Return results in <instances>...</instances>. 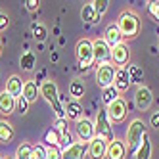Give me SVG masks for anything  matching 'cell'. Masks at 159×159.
Returning <instances> with one entry per match:
<instances>
[{"label":"cell","instance_id":"cell-1","mask_svg":"<svg viewBox=\"0 0 159 159\" xmlns=\"http://www.w3.org/2000/svg\"><path fill=\"white\" fill-rule=\"evenodd\" d=\"M117 27H119V31H121L123 37L132 39V37L138 35V31H140V17L136 16L132 10H125V12L119 16Z\"/></svg>","mask_w":159,"mask_h":159},{"label":"cell","instance_id":"cell-2","mask_svg":"<svg viewBox=\"0 0 159 159\" xmlns=\"http://www.w3.org/2000/svg\"><path fill=\"white\" fill-rule=\"evenodd\" d=\"M144 134H146V129H144V123L140 119H134L130 125H129V130H127V153H136L138 152V148L144 140Z\"/></svg>","mask_w":159,"mask_h":159},{"label":"cell","instance_id":"cell-3","mask_svg":"<svg viewBox=\"0 0 159 159\" xmlns=\"http://www.w3.org/2000/svg\"><path fill=\"white\" fill-rule=\"evenodd\" d=\"M94 130H96V136L104 138L106 142H113V127H111V121H109V115H107V109H100L98 111V117H96V123H94Z\"/></svg>","mask_w":159,"mask_h":159},{"label":"cell","instance_id":"cell-4","mask_svg":"<svg viewBox=\"0 0 159 159\" xmlns=\"http://www.w3.org/2000/svg\"><path fill=\"white\" fill-rule=\"evenodd\" d=\"M77 60L83 69H88L90 65H94V48L90 40L83 39L77 42Z\"/></svg>","mask_w":159,"mask_h":159},{"label":"cell","instance_id":"cell-5","mask_svg":"<svg viewBox=\"0 0 159 159\" xmlns=\"http://www.w3.org/2000/svg\"><path fill=\"white\" fill-rule=\"evenodd\" d=\"M115 73H117V69H115V67H113L109 61L98 65V69H96V83H98V86H102V88L113 86V81H115Z\"/></svg>","mask_w":159,"mask_h":159},{"label":"cell","instance_id":"cell-6","mask_svg":"<svg viewBox=\"0 0 159 159\" xmlns=\"http://www.w3.org/2000/svg\"><path fill=\"white\" fill-rule=\"evenodd\" d=\"M92 48H94V63L102 65V63H107L111 58V48L107 46V42L104 39H98L92 42Z\"/></svg>","mask_w":159,"mask_h":159},{"label":"cell","instance_id":"cell-7","mask_svg":"<svg viewBox=\"0 0 159 159\" xmlns=\"http://www.w3.org/2000/svg\"><path fill=\"white\" fill-rule=\"evenodd\" d=\"M107 144L104 138H100V136H94L92 140L88 142V155L92 159H104L106 157V152H107Z\"/></svg>","mask_w":159,"mask_h":159},{"label":"cell","instance_id":"cell-8","mask_svg":"<svg viewBox=\"0 0 159 159\" xmlns=\"http://www.w3.org/2000/svg\"><path fill=\"white\" fill-rule=\"evenodd\" d=\"M153 102V96H152V90L148 86H140L138 90H136V96H134V104L136 107H138L140 111H148Z\"/></svg>","mask_w":159,"mask_h":159},{"label":"cell","instance_id":"cell-9","mask_svg":"<svg viewBox=\"0 0 159 159\" xmlns=\"http://www.w3.org/2000/svg\"><path fill=\"white\" fill-rule=\"evenodd\" d=\"M107 115H109V121L111 123H119L127 117V102L125 100H115L113 104L107 107Z\"/></svg>","mask_w":159,"mask_h":159},{"label":"cell","instance_id":"cell-10","mask_svg":"<svg viewBox=\"0 0 159 159\" xmlns=\"http://www.w3.org/2000/svg\"><path fill=\"white\" fill-rule=\"evenodd\" d=\"M77 136L81 138V142L88 144L90 140L96 136V130H94V125L90 123L88 119H81L77 121Z\"/></svg>","mask_w":159,"mask_h":159},{"label":"cell","instance_id":"cell-11","mask_svg":"<svg viewBox=\"0 0 159 159\" xmlns=\"http://www.w3.org/2000/svg\"><path fill=\"white\" fill-rule=\"evenodd\" d=\"M88 153V144L84 142H75L71 148L61 152V159H84Z\"/></svg>","mask_w":159,"mask_h":159},{"label":"cell","instance_id":"cell-12","mask_svg":"<svg viewBox=\"0 0 159 159\" xmlns=\"http://www.w3.org/2000/svg\"><path fill=\"white\" fill-rule=\"evenodd\" d=\"M107 159H125L127 157V144L121 140H113L107 144V152H106Z\"/></svg>","mask_w":159,"mask_h":159},{"label":"cell","instance_id":"cell-13","mask_svg":"<svg viewBox=\"0 0 159 159\" xmlns=\"http://www.w3.org/2000/svg\"><path fill=\"white\" fill-rule=\"evenodd\" d=\"M132 83V79H130V73L127 67H119L117 73H115V81H113V86H115L119 92H125V90H129Z\"/></svg>","mask_w":159,"mask_h":159},{"label":"cell","instance_id":"cell-14","mask_svg":"<svg viewBox=\"0 0 159 159\" xmlns=\"http://www.w3.org/2000/svg\"><path fill=\"white\" fill-rule=\"evenodd\" d=\"M111 58H113V63L117 65H127L129 63V58H130V50L127 44H117L115 48H111Z\"/></svg>","mask_w":159,"mask_h":159},{"label":"cell","instance_id":"cell-15","mask_svg":"<svg viewBox=\"0 0 159 159\" xmlns=\"http://www.w3.org/2000/svg\"><path fill=\"white\" fill-rule=\"evenodd\" d=\"M104 40L107 42V46H109V48H115L117 44H121L123 35H121V31H119L117 23H111V25L106 27V39H104Z\"/></svg>","mask_w":159,"mask_h":159},{"label":"cell","instance_id":"cell-16","mask_svg":"<svg viewBox=\"0 0 159 159\" xmlns=\"http://www.w3.org/2000/svg\"><path fill=\"white\" fill-rule=\"evenodd\" d=\"M16 109V98L12 94H8L6 90L0 92V113L2 115H10V113H14Z\"/></svg>","mask_w":159,"mask_h":159},{"label":"cell","instance_id":"cell-17","mask_svg":"<svg viewBox=\"0 0 159 159\" xmlns=\"http://www.w3.org/2000/svg\"><path fill=\"white\" fill-rule=\"evenodd\" d=\"M58 86H56V83L52 81H44L40 84V96H44V100L48 102V104H52L54 100H58Z\"/></svg>","mask_w":159,"mask_h":159},{"label":"cell","instance_id":"cell-18","mask_svg":"<svg viewBox=\"0 0 159 159\" xmlns=\"http://www.w3.org/2000/svg\"><path fill=\"white\" fill-rule=\"evenodd\" d=\"M39 94H40V86H39L35 81H27V83L23 84V92H21V96H23V98L29 102V104L37 102Z\"/></svg>","mask_w":159,"mask_h":159},{"label":"cell","instance_id":"cell-19","mask_svg":"<svg viewBox=\"0 0 159 159\" xmlns=\"http://www.w3.org/2000/svg\"><path fill=\"white\" fill-rule=\"evenodd\" d=\"M23 84L25 83H21V79L17 75H12L8 79V83H6V92L12 94L14 98H17V96H21V92H23Z\"/></svg>","mask_w":159,"mask_h":159},{"label":"cell","instance_id":"cell-20","mask_svg":"<svg viewBox=\"0 0 159 159\" xmlns=\"http://www.w3.org/2000/svg\"><path fill=\"white\" fill-rule=\"evenodd\" d=\"M81 17H83L84 23H98L102 16L96 14V10H94L92 2H90V4H84V6H83V10H81Z\"/></svg>","mask_w":159,"mask_h":159},{"label":"cell","instance_id":"cell-21","mask_svg":"<svg viewBox=\"0 0 159 159\" xmlns=\"http://www.w3.org/2000/svg\"><path fill=\"white\" fill-rule=\"evenodd\" d=\"M65 117L67 119H73V121H81L83 117V107L79 102H69L65 106Z\"/></svg>","mask_w":159,"mask_h":159},{"label":"cell","instance_id":"cell-22","mask_svg":"<svg viewBox=\"0 0 159 159\" xmlns=\"http://www.w3.org/2000/svg\"><path fill=\"white\" fill-rule=\"evenodd\" d=\"M134 155H136V159H150V155H152V144H150V136H148V132L144 134V140H142L138 152H136Z\"/></svg>","mask_w":159,"mask_h":159},{"label":"cell","instance_id":"cell-23","mask_svg":"<svg viewBox=\"0 0 159 159\" xmlns=\"http://www.w3.org/2000/svg\"><path fill=\"white\" fill-rule=\"evenodd\" d=\"M12 138H14V127L8 121H0V142L10 144Z\"/></svg>","mask_w":159,"mask_h":159},{"label":"cell","instance_id":"cell-24","mask_svg":"<svg viewBox=\"0 0 159 159\" xmlns=\"http://www.w3.org/2000/svg\"><path fill=\"white\" fill-rule=\"evenodd\" d=\"M19 65H21L23 71H33L35 65H37V56L33 52H25L23 56H21V60H19Z\"/></svg>","mask_w":159,"mask_h":159},{"label":"cell","instance_id":"cell-25","mask_svg":"<svg viewBox=\"0 0 159 159\" xmlns=\"http://www.w3.org/2000/svg\"><path fill=\"white\" fill-rule=\"evenodd\" d=\"M44 142L48 144V148L50 146H60V142H61V132L58 130V129H50V130H46L44 132Z\"/></svg>","mask_w":159,"mask_h":159},{"label":"cell","instance_id":"cell-26","mask_svg":"<svg viewBox=\"0 0 159 159\" xmlns=\"http://www.w3.org/2000/svg\"><path fill=\"white\" fill-rule=\"evenodd\" d=\"M115 100H119V90L115 88V86H107V88H104V94H102V102L109 107Z\"/></svg>","mask_w":159,"mask_h":159},{"label":"cell","instance_id":"cell-27","mask_svg":"<svg viewBox=\"0 0 159 159\" xmlns=\"http://www.w3.org/2000/svg\"><path fill=\"white\" fill-rule=\"evenodd\" d=\"M31 153H33V146L31 144H21L17 148V152H16V159H31Z\"/></svg>","mask_w":159,"mask_h":159},{"label":"cell","instance_id":"cell-28","mask_svg":"<svg viewBox=\"0 0 159 159\" xmlns=\"http://www.w3.org/2000/svg\"><path fill=\"white\" fill-rule=\"evenodd\" d=\"M69 94L73 98H81L84 94V84H83V81H73L71 86H69Z\"/></svg>","mask_w":159,"mask_h":159},{"label":"cell","instance_id":"cell-29","mask_svg":"<svg viewBox=\"0 0 159 159\" xmlns=\"http://www.w3.org/2000/svg\"><path fill=\"white\" fill-rule=\"evenodd\" d=\"M46 35H48V31H46V27H44V25L33 23V37H35L39 42H42L44 39H46Z\"/></svg>","mask_w":159,"mask_h":159},{"label":"cell","instance_id":"cell-30","mask_svg":"<svg viewBox=\"0 0 159 159\" xmlns=\"http://www.w3.org/2000/svg\"><path fill=\"white\" fill-rule=\"evenodd\" d=\"M31 159H46V148L42 144H37L33 146V153H31Z\"/></svg>","mask_w":159,"mask_h":159},{"label":"cell","instance_id":"cell-31","mask_svg":"<svg viewBox=\"0 0 159 159\" xmlns=\"http://www.w3.org/2000/svg\"><path fill=\"white\" fill-rule=\"evenodd\" d=\"M50 106L54 107V113H56V117H58V119H67L65 117V106L60 104V100H54Z\"/></svg>","mask_w":159,"mask_h":159},{"label":"cell","instance_id":"cell-32","mask_svg":"<svg viewBox=\"0 0 159 159\" xmlns=\"http://www.w3.org/2000/svg\"><path fill=\"white\" fill-rule=\"evenodd\" d=\"M46 159H61V148L60 146L46 148Z\"/></svg>","mask_w":159,"mask_h":159},{"label":"cell","instance_id":"cell-33","mask_svg":"<svg viewBox=\"0 0 159 159\" xmlns=\"http://www.w3.org/2000/svg\"><path fill=\"white\" fill-rule=\"evenodd\" d=\"M16 109L23 115V113H27V109H29V102L23 98V96H17L16 98Z\"/></svg>","mask_w":159,"mask_h":159},{"label":"cell","instance_id":"cell-34","mask_svg":"<svg viewBox=\"0 0 159 159\" xmlns=\"http://www.w3.org/2000/svg\"><path fill=\"white\" fill-rule=\"evenodd\" d=\"M148 12H150V16L159 21V2L157 0H152V2H148Z\"/></svg>","mask_w":159,"mask_h":159},{"label":"cell","instance_id":"cell-35","mask_svg":"<svg viewBox=\"0 0 159 159\" xmlns=\"http://www.w3.org/2000/svg\"><path fill=\"white\" fill-rule=\"evenodd\" d=\"M92 6H94V10H96V14L98 16H102L107 10V6H109V2L107 0H96V2H92Z\"/></svg>","mask_w":159,"mask_h":159},{"label":"cell","instance_id":"cell-36","mask_svg":"<svg viewBox=\"0 0 159 159\" xmlns=\"http://www.w3.org/2000/svg\"><path fill=\"white\" fill-rule=\"evenodd\" d=\"M127 69H129L130 79H132L134 83H140V81H142V71H140V67H132V65H129Z\"/></svg>","mask_w":159,"mask_h":159},{"label":"cell","instance_id":"cell-37","mask_svg":"<svg viewBox=\"0 0 159 159\" xmlns=\"http://www.w3.org/2000/svg\"><path fill=\"white\" fill-rule=\"evenodd\" d=\"M75 142H73V138H71V134L67 132V134H61V142H60V148H61V152L63 150H67V148H71Z\"/></svg>","mask_w":159,"mask_h":159},{"label":"cell","instance_id":"cell-38","mask_svg":"<svg viewBox=\"0 0 159 159\" xmlns=\"http://www.w3.org/2000/svg\"><path fill=\"white\" fill-rule=\"evenodd\" d=\"M56 129H58L61 134H67L69 130H67V119H58L56 121Z\"/></svg>","mask_w":159,"mask_h":159},{"label":"cell","instance_id":"cell-39","mask_svg":"<svg viewBox=\"0 0 159 159\" xmlns=\"http://www.w3.org/2000/svg\"><path fill=\"white\" fill-rule=\"evenodd\" d=\"M10 25V19L4 12H0V31H6V27Z\"/></svg>","mask_w":159,"mask_h":159},{"label":"cell","instance_id":"cell-40","mask_svg":"<svg viewBox=\"0 0 159 159\" xmlns=\"http://www.w3.org/2000/svg\"><path fill=\"white\" fill-rule=\"evenodd\" d=\"M39 0H27V2H25V6H27V10H29V12H37V10H39Z\"/></svg>","mask_w":159,"mask_h":159},{"label":"cell","instance_id":"cell-41","mask_svg":"<svg viewBox=\"0 0 159 159\" xmlns=\"http://www.w3.org/2000/svg\"><path fill=\"white\" fill-rule=\"evenodd\" d=\"M150 123H152V127H153V129H159V111H155L153 115H152Z\"/></svg>","mask_w":159,"mask_h":159},{"label":"cell","instance_id":"cell-42","mask_svg":"<svg viewBox=\"0 0 159 159\" xmlns=\"http://www.w3.org/2000/svg\"><path fill=\"white\" fill-rule=\"evenodd\" d=\"M0 54H2V42H0Z\"/></svg>","mask_w":159,"mask_h":159},{"label":"cell","instance_id":"cell-43","mask_svg":"<svg viewBox=\"0 0 159 159\" xmlns=\"http://www.w3.org/2000/svg\"><path fill=\"white\" fill-rule=\"evenodd\" d=\"M0 159H4V157H2V155H0Z\"/></svg>","mask_w":159,"mask_h":159},{"label":"cell","instance_id":"cell-44","mask_svg":"<svg viewBox=\"0 0 159 159\" xmlns=\"http://www.w3.org/2000/svg\"><path fill=\"white\" fill-rule=\"evenodd\" d=\"M6 159H12V157H6Z\"/></svg>","mask_w":159,"mask_h":159}]
</instances>
